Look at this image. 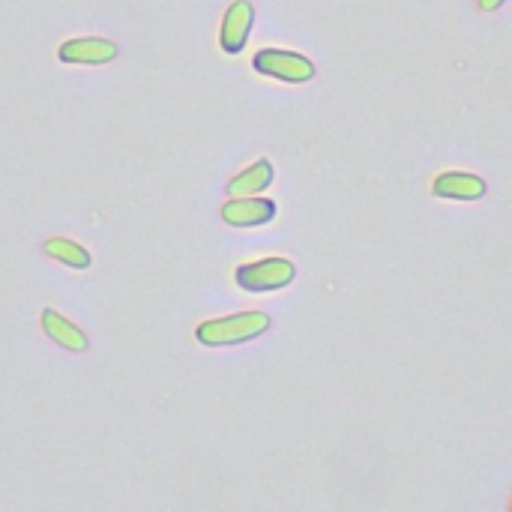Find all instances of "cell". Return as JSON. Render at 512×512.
<instances>
[{"label": "cell", "mask_w": 512, "mask_h": 512, "mask_svg": "<svg viewBox=\"0 0 512 512\" xmlns=\"http://www.w3.org/2000/svg\"><path fill=\"white\" fill-rule=\"evenodd\" d=\"M297 276V267L288 258H261L255 264H243L234 273V282L249 294H267L288 288Z\"/></svg>", "instance_id": "3957f363"}, {"label": "cell", "mask_w": 512, "mask_h": 512, "mask_svg": "<svg viewBox=\"0 0 512 512\" xmlns=\"http://www.w3.org/2000/svg\"><path fill=\"white\" fill-rule=\"evenodd\" d=\"M42 330H45V336L51 339V342H57L60 348H66V351H72V354H84L87 351V336L69 321V318H63L57 309H42Z\"/></svg>", "instance_id": "ba28073f"}, {"label": "cell", "mask_w": 512, "mask_h": 512, "mask_svg": "<svg viewBox=\"0 0 512 512\" xmlns=\"http://www.w3.org/2000/svg\"><path fill=\"white\" fill-rule=\"evenodd\" d=\"M45 252L54 258V261H60V264H66V267H72V270H87L90 267V252L81 246V243H75V240H69V237H48L45 240Z\"/></svg>", "instance_id": "30bf717a"}, {"label": "cell", "mask_w": 512, "mask_h": 512, "mask_svg": "<svg viewBox=\"0 0 512 512\" xmlns=\"http://www.w3.org/2000/svg\"><path fill=\"white\" fill-rule=\"evenodd\" d=\"M120 54L117 42L102 39V36H81V39H66L57 51L63 63H78V66H102L111 63Z\"/></svg>", "instance_id": "5b68a950"}, {"label": "cell", "mask_w": 512, "mask_h": 512, "mask_svg": "<svg viewBox=\"0 0 512 512\" xmlns=\"http://www.w3.org/2000/svg\"><path fill=\"white\" fill-rule=\"evenodd\" d=\"M270 330V315L267 312H237L225 318H213L198 324L195 339L207 348H228V345H243Z\"/></svg>", "instance_id": "6da1fadb"}, {"label": "cell", "mask_w": 512, "mask_h": 512, "mask_svg": "<svg viewBox=\"0 0 512 512\" xmlns=\"http://www.w3.org/2000/svg\"><path fill=\"white\" fill-rule=\"evenodd\" d=\"M252 66L255 72L276 78V81H288V84H306L315 78V63L306 54L288 51V48H261Z\"/></svg>", "instance_id": "7a4b0ae2"}, {"label": "cell", "mask_w": 512, "mask_h": 512, "mask_svg": "<svg viewBox=\"0 0 512 512\" xmlns=\"http://www.w3.org/2000/svg\"><path fill=\"white\" fill-rule=\"evenodd\" d=\"M510 512H512V501H510Z\"/></svg>", "instance_id": "7c38bea8"}, {"label": "cell", "mask_w": 512, "mask_h": 512, "mask_svg": "<svg viewBox=\"0 0 512 512\" xmlns=\"http://www.w3.org/2000/svg\"><path fill=\"white\" fill-rule=\"evenodd\" d=\"M270 183H273V165L267 159H258L255 165H249L246 171H240L228 183V198H252V195H261Z\"/></svg>", "instance_id": "9c48e42d"}, {"label": "cell", "mask_w": 512, "mask_h": 512, "mask_svg": "<svg viewBox=\"0 0 512 512\" xmlns=\"http://www.w3.org/2000/svg\"><path fill=\"white\" fill-rule=\"evenodd\" d=\"M477 3H480V9H483V12H495V9H501L507 0H477Z\"/></svg>", "instance_id": "8fae6325"}, {"label": "cell", "mask_w": 512, "mask_h": 512, "mask_svg": "<svg viewBox=\"0 0 512 512\" xmlns=\"http://www.w3.org/2000/svg\"><path fill=\"white\" fill-rule=\"evenodd\" d=\"M276 219V201L270 198H231L222 204V222L231 228H258Z\"/></svg>", "instance_id": "8992f818"}, {"label": "cell", "mask_w": 512, "mask_h": 512, "mask_svg": "<svg viewBox=\"0 0 512 512\" xmlns=\"http://www.w3.org/2000/svg\"><path fill=\"white\" fill-rule=\"evenodd\" d=\"M432 192L447 201H480L486 195V180L468 171H447L435 177Z\"/></svg>", "instance_id": "52a82bcc"}, {"label": "cell", "mask_w": 512, "mask_h": 512, "mask_svg": "<svg viewBox=\"0 0 512 512\" xmlns=\"http://www.w3.org/2000/svg\"><path fill=\"white\" fill-rule=\"evenodd\" d=\"M252 24H255V6H252L249 0H234V3L225 9L222 30H219L222 51H225V54H240V51L246 48V42H249Z\"/></svg>", "instance_id": "277c9868"}]
</instances>
